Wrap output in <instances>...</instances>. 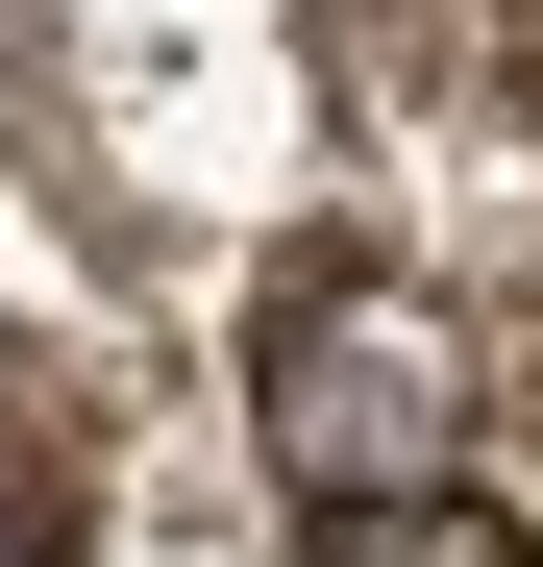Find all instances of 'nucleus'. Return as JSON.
<instances>
[{
  "label": "nucleus",
  "instance_id": "4",
  "mask_svg": "<svg viewBox=\"0 0 543 567\" xmlns=\"http://www.w3.org/2000/svg\"><path fill=\"white\" fill-rule=\"evenodd\" d=\"M0 444H50V370H25V346H0Z\"/></svg>",
  "mask_w": 543,
  "mask_h": 567
},
{
  "label": "nucleus",
  "instance_id": "3",
  "mask_svg": "<svg viewBox=\"0 0 543 567\" xmlns=\"http://www.w3.org/2000/svg\"><path fill=\"white\" fill-rule=\"evenodd\" d=\"M0 567H74V420L0 444Z\"/></svg>",
  "mask_w": 543,
  "mask_h": 567
},
{
  "label": "nucleus",
  "instance_id": "1",
  "mask_svg": "<svg viewBox=\"0 0 543 567\" xmlns=\"http://www.w3.org/2000/svg\"><path fill=\"white\" fill-rule=\"evenodd\" d=\"M247 370H272V444L321 468V494H396V468H444V395H470V346H444L371 247H297L247 297Z\"/></svg>",
  "mask_w": 543,
  "mask_h": 567
},
{
  "label": "nucleus",
  "instance_id": "2",
  "mask_svg": "<svg viewBox=\"0 0 543 567\" xmlns=\"http://www.w3.org/2000/svg\"><path fill=\"white\" fill-rule=\"evenodd\" d=\"M297 567H519V543H494V518H444L420 468H396V494H321V518H297Z\"/></svg>",
  "mask_w": 543,
  "mask_h": 567
}]
</instances>
